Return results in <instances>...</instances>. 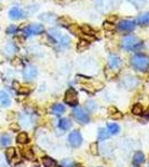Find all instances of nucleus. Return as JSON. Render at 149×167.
<instances>
[{"label": "nucleus", "instance_id": "obj_1", "mask_svg": "<svg viewBox=\"0 0 149 167\" xmlns=\"http://www.w3.org/2000/svg\"><path fill=\"white\" fill-rule=\"evenodd\" d=\"M131 66L136 70L145 72L149 67V59L144 55H135L131 58Z\"/></svg>", "mask_w": 149, "mask_h": 167}, {"label": "nucleus", "instance_id": "obj_2", "mask_svg": "<svg viewBox=\"0 0 149 167\" xmlns=\"http://www.w3.org/2000/svg\"><path fill=\"white\" fill-rule=\"evenodd\" d=\"M138 45H140L139 39L135 36H132V35H127L122 38L121 40V47L127 51L135 50Z\"/></svg>", "mask_w": 149, "mask_h": 167}, {"label": "nucleus", "instance_id": "obj_3", "mask_svg": "<svg viewBox=\"0 0 149 167\" xmlns=\"http://www.w3.org/2000/svg\"><path fill=\"white\" fill-rule=\"evenodd\" d=\"M73 116L81 124H87L89 123V120H90L89 115H88L81 107H76V108L73 109Z\"/></svg>", "mask_w": 149, "mask_h": 167}, {"label": "nucleus", "instance_id": "obj_4", "mask_svg": "<svg viewBox=\"0 0 149 167\" xmlns=\"http://www.w3.org/2000/svg\"><path fill=\"white\" fill-rule=\"evenodd\" d=\"M136 21L132 19H125V20L119 21L118 24V29L120 31H125V32H130L135 29Z\"/></svg>", "mask_w": 149, "mask_h": 167}, {"label": "nucleus", "instance_id": "obj_5", "mask_svg": "<svg viewBox=\"0 0 149 167\" xmlns=\"http://www.w3.org/2000/svg\"><path fill=\"white\" fill-rule=\"evenodd\" d=\"M95 7L99 12L106 14L112 8V4H111V0H96Z\"/></svg>", "mask_w": 149, "mask_h": 167}, {"label": "nucleus", "instance_id": "obj_6", "mask_svg": "<svg viewBox=\"0 0 149 167\" xmlns=\"http://www.w3.org/2000/svg\"><path fill=\"white\" fill-rule=\"evenodd\" d=\"M45 31V28L42 25L39 24H32L29 27L24 29V35L26 36H31V35H40Z\"/></svg>", "mask_w": 149, "mask_h": 167}, {"label": "nucleus", "instance_id": "obj_7", "mask_svg": "<svg viewBox=\"0 0 149 167\" xmlns=\"http://www.w3.org/2000/svg\"><path fill=\"white\" fill-rule=\"evenodd\" d=\"M69 143L73 147H79L83 143V137H81V134L78 132V130H73V133H70L69 135Z\"/></svg>", "mask_w": 149, "mask_h": 167}, {"label": "nucleus", "instance_id": "obj_8", "mask_svg": "<svg viewBox=\"0 0 149 167\" xmlns=\"http://www.w3.org/2000/svg\"><path fill=\"white\" fill-rule=\"evenodd\" d=\"M65 102L70 106L77 105V92H75V89H68L65 95Z\"/></svg>", "mask_w": 149, "mask_h": 167}, {"label": "nucleus", "instance_id": "obj_9", "mask_svg": "<svg viewBox=\"0 0 149 167\" xmlns=\"http://www.w3.org/2000/svg\"><path fill=\"white\" fill-rule=\"evenodd\" d=\"M37 68L35 66H27L24 70V78L26 80H32L37 76Z\"/></svg>", "mask_w": 149, "mask_h": 167}, {"label": "nucleus", "instance_id": "obj_10", "mask_svg": "<svg viewBox=\"0 0 149 167\" xmlns=\"http://www.w3.org/2000/svg\"><path fill=\"white\" fill-rule=\"evenodd\" d=\"M138 84H139V80L136 78V77H134V76H127V77H125V79L122 80V85L128 89L135 88V87H137Z\"/></svg>", "mask_w": 149, "mask_h": 167}, {"label": "nucleus", "instance_id": "obj_11", "mask_svg": "<svg viewBox=\"0 0 149 167\" xmlns=\"http://www.w3.org/2000/svg\"><path fill=\"white\" fill-rule=\"evenodd\" d=\"M9 17H10L11 19H14V20H18V19H21L22 17H24V14L20 8L12 7L10 10H9Z\"/></svg>", "mask_w": 149, "mask_h": 167}, {"label": "nucleus", "instance_id": "obj_12", "mask_svg": "<svg viewBox=\"0 0 149 167\" xmlns=\"http://www.w3.org/2000/svg\"><path fill=\"white\" fill-rule=\"evenodd\" d=\"M122 65V60L118 56L116 55H111L110 57H109V66H110V68L112 69H118L120 68Z\"/></svg>", "mask_w": 149, "mask_h": 167}, {"label": "nucleus", "instance_id": "obj_13", "mask_svg": "<svg viewBox=\"0 0 149 167\" xmlns=\"http://www.w3.org/2000/svg\"><path fill=\"white\" fill-rule=\"evenodd\" d=\"M136 22L140 26H149V11L145 12V14H141L137 18Z\"/></svg>", "mask_w": 149, "mask_h": 167}, {"label": "nucleus", "instance_id": "obj_14", "mask_svg": "<svg viewBox=\"0 0 149 167\" xmlns=\"http://www.w3.org/2000/svg\"><path fill=\"white\" fill-rule=\"evenodd\" d=\"M0 102L2 104V106H8L10 105V98L6 92H0Z\"/></svg>", "mask_w": 149, "mask_h": 167}, {"label": "nucleus", "instance_id": "obj_15", "mask_svg": "<svg viewBox=\"0 0 149 167\" xmlns=\"http://www.w3.org/2000/svg\"><path fill=\"white\" fill-rule=\"evenodd\" d=\"M59 127L63 130H68L71 127V122L68 118H63V119L59 122Z\"/></svg>", "mask_w": 149, "mask_h": 167}, {"label": "nucleus", "instance_id": "obj_16", "mask_svg": "<svg viewBox=\"0 0 149 167\" xmlns=\"http://www.w3.org/2000/svg\"><path fill=\"white\" fill-rule=\"evenodd\" d=\"M65 110H66V108L61 104H56L52 107V113L56 114V115H61L63 113H65Z\"/></svg>", "mask_w": 149, "mask_h": 167}, {"label": "nucleus", "instance_id": "obj_17", "mask_svg": "<svg viewBox=\"0 0 149 167\" xmlns=\"http://www.w3.org/2000/svg\"><path fill=\"white\" fill-rule=\"evenodd\" d=\"M107 130L110 135H116V134L119 133L120 127L118 126L117 124H109V125L107 126Z\"/></svg>", "mask_w": 149, "mask_h": 167}, {"label": "nucleus", "instance_id": "obj_18", "mask_svg": "<svg viewBox=\"0 0 149 167\" xmlns=\"http://www.w3.org/2000/svg\"><path fill=\"white\" fill-rule=\"evenodd\" d=\"M134 162H135V164H137V165L144 163V162H145V155H144L141 152H137V153L135 154V156H134Z\"/></svg>", "mask_w": 149, "mask_h": 167}, {"label": "nucleus", "instance_id": "obj_19", "mask_svg": "<svg viewBox=\"0 0 149 167\" xmlns=\"http://www.w3.org/2000/svg\"><path fill=\"white\" fill-rule=\"evenodd\" d=\"M42 164L45 167H51V166H55L56 165V162L52 158L48 156H44L42 157Z\"/></svg>", "mask_w": 149, "mask_h": 167}, {"label": "nucleus", "instance_id": "obj_20", "mask_svg": "<svg viewBox=\"0 0 149 167\" xmlns=\"http://www.w3.org/2000/svg\"><path fill=\"white\" fill-rule=\"evenodd\" d=\"M39 18H40L42 21H46V22H50V21H52L53 19H55V15L51 14V12H46V14H42Z\"/></svg>", "mask_w": 149, "mask_h": 167}, {"label": "nucleus", "instance_id": "obj_21", "mask_svg": "<svg viewBox=\"0 0 149 167\" xmlns=\"http://www.w3.org/2000/svg\"><path fill=\"white\" fill-rule=\"evenodd\" d=\"M5 51H6V54L8 55V56H12V55L17 51V47L15 46L14 44H9L6 46V48H5Z\"/></svg>", "mask_w": 149, "mask_h": 167}, {"label": "nucleus", "instance_id": "obj_22", "mask_svg": "<svg viewBox=\"0 0 149 167\" xmlns=\"http://www.w3.org/2000/svg\"><path fill=\"white\" fill-rule=\"evenodd\" d=\"M128 1L132 5V6H135L136 8H142L146 4H147L148 0H128Z\"/></svg>", "mask_w": 149, "mask_h": 167}, {"label": "nucleus", "instance_id": "obj_23", "mask_svg": "<svg viewBox=\"0 0 149 167\" xmlns=\"http://www.w3.org/2000/svg\"><path fill=\"white\" fill-rule=\"evenodd\" d=\"M59 42L63 47H68L70 45V38L66 35H61V37L59 38Z\"/></svg>", "mask_w": 149, "mask_h": 167}, {"label": "nucleus", "instance_id": "obj_24", "mask_svg": "<svg viewBox=\"0 0 149 167\" xmlns=\"http://www.w3.org/2000/svg\"><path fill=\"white\" fill-rule=\"evenodd\" d=\"M0 144L2 146H9L11 144V137L9 135H2L0 137Z\"/></svg>", "mask_w": 149, "mask_h": 167}, {"label": "nucleus", "instance_id": "obj_25", "mask_svg": "<svg viewBox=\"0 0 149 167\" xmlns=\"http://www.w3.org/2000/svg\"><path fill=\"white\" fill-rule=\"evenodd\" d=\"M17 142L19 144H24V143H28L29 142V138H28V135L26 133H20V134H18V136H17Z\"/></svg>", "mask_w": 149, "mask_h": 167}, {"label": "nucleus", "instance_id": "obj_26", "mask_svg": "<svg viewBox=\"0 0 149 167\" xmlns=\"http://www.w3.org/2000/svg\"><path fill=\"white\" fill-rule=\"evenodd\" d=\"M88 47H89V41H87L86 39H83V40L79 41V44L77 46V49H78V51H83L86 50Z\"/></svg>", "mask_w": 149, "mask_h": 167}, {"label": "nucleus", "instance_id": "obj_27", "mask_svg": "<svg viewBox=\"0 0 149 167\" xmlns=\"http://www.w3.org/2000/svg\"><path fill=\"white\" fill-rule=\"evenodd\" d=\"M86 108L89 112H95L97 109V102H95V100H88L86 102Z\"/></svg>", "mask_w": 149, "mask_h": 167}, {"label": "nucleus", "instance_id": "obj_28", "mask_svg": "<svg viewBox=\"0 0 149 167\" xmlns=\"http://www.w3.org/2000/svg\"><path fill=\"white\" fill-rule=\"evenodd\" d=\"M81 31H83V34L88 35V36H94V30H92V28L89 26V25H83V27H81Z\"/></svg>", "mask_w": 149, "mask_h": 167}, {"label": "nucleus", "instance_id": "obj_29", "mask_svg": "<svg viewBox=\"0 0 149 167\" xmlns=\"http://www.w3.org/2000/svg\"><path fill=\"white\" fill-rule=\"evenodd\" d=\"M109 136H110V134L108 133L107 128H102V129L99 130V134H98V137H99V139H101V140L107 139Z\"/></svg>", "mask_w": 149, "mask_h": 167}, {"label": "nucleus", "instance_id": "obj_30", "mask_svg": "<svg viewBox=\"0 0 149 167\" xmlns=\"http://www.w3.org/2000/svg\"><path fill=\"white\" fill-rule=\"evenodd\" d=\"M132 114L134 115H141L142 114V106L140 104H136L132 107Z\"/></svg>", "mask_w": 149, "mask_h": 167}, {"label": "nucleus", "instance_id": "obj_31", "mask_svg": "<svg viewBox=\"0 0 149 167\" xmlns=\"http://www.w3.org/2000/svg\"><path fill=\"white\" fill-rule=\"evenodd\" d=\"M58 22H59V25H61V26H68V25H70L71 20H70L68 17L63 16V17H60V18H59V19H58Z\"/></svg>", "mask_w": 149, "mask_h": 167}, {"label": "nucleus", "instance_id": "obj_32", "mask_svg": "<svg viewBox=\"0 0 149 167\" xmlns=\"http://www.w3.org/2000/svg\"><path fill=\"white\" fill-rule=\"evenodd\" d=\"M104 28L106 29L107 31H109V30H112L115 28V25H114V22H110V21H108V20H106L104 22Z\"/></svg>", "mask_w": 149, "mask_h": 167}, {"label": "nucleus", "instance_id": "obj_33", "mask_svg": "<svg viewBox=\"0 0 149 167\" xmlns=\"http://www.w3.org/2000/svg\"><path fill=\"white\" fill-rule=\"evenodd\" d=\"M61 166L63 167H73L75 166V163H73L71 159H65L61 162Z\"/></svg>", "mask_w": 149, "mask_h": 167}, {"label": "nucleus", "instance_id": "obj_34", "mask_svg": "<svg viewBox=\"0 0 149 167\" xmlns=\"http://www.w3.org/2000/svg\"><path fill=\"white\" fill-rule=\"evenodd\" d=\"M24 157H27L28 159H30V160H32L34 159V153H32V150L31 149H26L24 150Z\"/></svg>", "mask_w": 149, "mask_h": 167}, {"label": "nucleus", "instance_id": "obj_35", "mask_svg": "<svg viewBox=\"0 0 149 167\" xmlns=\"http://www.w3.org/2000/svg\"><path fill=\"white\" fill-rule=\"evenodd\" d=\"M15 153H16V150H15V148H12V147H10V148H8L7 152H6V156H7L8 159H11L12 157L15 156Z\"/></svg>", "mask_w": 149, "mask_h": 167}, {"label": "nucleus", "instance_id": "obj_36", "mask_svg": "<svg viewBox=\"0 0 149 167\" xmlns=\"http://www.w3.org/2000/svg\"><path fill=\"white\" fill-rule=\"evenodd\" d=\"M18 92L21 94V95H27V94L30 92V88H29V87H19Z\"/></svg>", "mask_w": 149, "mask_h": 167}, {"label": "nucleus", "instance_id": "obj_37", "mask_svg": "<svg viewBox=\"0 0 149 167\" xmlns=\"http://www.w3.org/2000/svg\"><path fill=\"white\" fill-rule=\"evenodd\" d=\"M18 30V27L15 26V25H11L9 27L7 28V34H16Z\"/></svg>", "mask_w": 149, "mask_h": 167}, {"label": "nucleus", "instance_id": "obj_38", "mask_svg": "<svg viewBox=\"0 0 149 167\" xmlns=\"http://www.w3.org/2000/svg\"><path fill=\"white\" fill-rule=\"evenodd\" d=\"M90 152L92 155H97L98 154V145L96 143L91 144L90 145Z\"/></svg>", "mask_w": 149, "mask_h": 167}, {"label": "nucleus", "instance_id": "obj_39", "mask_svg": "<svg viewBox=\"0 0 149 167\" xmlns=\"http://www.w3.org/2000/svg\"><path fill=\"white\" fill-rule=\"evenodd\" d=\"M109 116H110V118H112V119H119V118H121L122 117V114L117 110V112H115L114 114H111Z\"/></svg>", "mask_w": 149, "mask_h": 167}, {"label": "nucleus", "instance_id": "obj_40", "mask_svg": "<svg viewBox=\"0 0 149 167\" xmlns=\"http://www.w3.org/2000/svg\"><path fill=\"white\" fill-rule=\"evenodd\" d=\"M9 128H10V129L12 130V132H18L20 127H19L18 123H12V124H10V125H9Z\"/></svg>", "mask_w": 149, "mask_h": 167}, {"label": "nucleus", "instance_id": "obj_41", "mask_svg": "<svg viewBox=\"0 0 149 167\" xmlns=\"http://www.w3.org/2000/svg\"><path fill=\"white\" fill-rule=\"evenodd\" d=\"M11 65L17 67V66H20L21 65V59L20 58H14L11 60Z\"/></svg>", "mask_w": 149, "mask_h": 167}, {"label": "nucleus", "instance_id": "obj_42", "mask_svg": "<svg viewBox=\"0 0 149 167\" xmlns=\"http://www.w3.org/2000/svg\"><path fill=\"white\" fill-rule=\"evenodd\" d=\"M10 163H11V165H17V164H19L20 163V158H16V157H12V158H11L10 159Z\"/></svg>", "mask_w": 149, "mask_h": 167}, {"label": "nucleus", "instance_id": "obj_43", "mask_svg": "<svg viewBox=\"0 0 149 167\" xmlns=\"http://www.w3.org/2000/svg\"><path fill=\"white\" fill-rule=\"evenodd\" d=\"M0 167H6V162L2 157H0Z\"/></svg>", "mask_w": 149, "mask_h": 167}, {"label": "nucleus", "instance_id": "obj_44", "mask_svg": "<svg viewBox=\"0 0 149 167\" xmlns=\"http://www.w3.org/2000/svg\"><path fill=\"white\" fill-rule=\"evenodd\" d=\"M12 86H14V88L19 89V87H20V84H19L18 82H12Z\"/></svg>", "mask_w": 149, "mask_h": 167}, {"label": "nucleus", "instance_id": "obj_45", "mask_svg": "<svg viewBox=\"0 0 149 167\" xmlns=\"http://www.w3.org/2000/svg\"><path fill=\"white\" fill-rule=\"evenodd\" d=\"M15 40H16V41H20V42H24V37H16V38H15Z\"/></svg>", "mask_w": 149, "mask_h": 167}, {"label": "nucleus", "instance_id": "obj_46", "mask_svg": "<svg viewBox=\"0 0 149 167\" xmlns=\"http://www.w3.org/2000/svg\"><path fill=\"white\" fill-rule=\"evenodd\" d=\"M38 166H39V165H38V163H36L35 165H34V167H38Z\"/></svg>", "mask_w": 149, "mask_h": 167}, {"label": "nucleus", "instance_id": "obj_47", "mask_svg": "<svg viewBox=\"0 0 149 167\" xmlns=\"http://www.w3.org/2000/svg\"><path fill=\"white\" fill-rule=\"evenodd\" d=\"M148 167H149V166H148Z\"/></svg>", "mask_w": 149, "mask_h": 167}]
</instances>
